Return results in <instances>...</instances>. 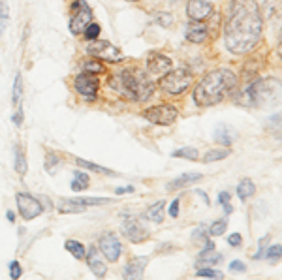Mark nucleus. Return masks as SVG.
<instances>
[{"label": "nucleus", "instance_id": "46", "mask_svg": "<svg viewBox=\"0 0 282 280\" xmlns=\"http://www.w3.org/2000/svg\"><path fill=\"white\" fill-rule=\"evenodd\" d=\"M265 245H267V237H265V239H262V243H260V252L254 254V260H260V258H263V254H265Z\"/></svg>", "mask_w": 282, "mask_h": 280}, {"label": "nucleus", "instance_id": "12", "mask_svg": "<svg viewBox=\"0 0 282 280\" xmlns=\"http://www.w3.org/2000/svg\"><path fill=\"white\" fill-rule=\"evenodd\" d=\"M123 233L126 235V239L132 243H143L149 237V232L143 228V224L138 218H126L123 222Z\"/></svg>", "mask_w": 282, "mask_h": 280}, {"label": "nucleus", "instance_id": "10", "mask_svg": "<svg viewBox=\"0 0 282 280\" xmlns=\"http://www.w3.org/2000/svg\"><path fill=\"white\" fill-rule=\"evenodd\" d=\"M98 250H100V254H103L105 260L115 263L121 258L123 246H121V241L115 233H103L100 237V243H98Z\"/></svg>", "mask_w": 282, "mask_h": 280}, {"label": "nucleus", "instance_id": "39", "mask_svg": "<svg viewBox=\"0 0 282 280\" xmlns=\"http://www.w3.org/2000/svg\"><path fill=\"white\" fill-rule=\"evenodd\" d=\"M8 25V4L0 0V30Z\"/></svg>", "mask_w": 282, "mask_h": 280}, {"label": "nucleus", "instance_id": "47", "mask_svg": "<svg viewBox=\"0 0 282 280\" xmlns=\"http://www.w3.org/2000/svg\"><path fill=\"white\" fill-rule=\"evenodd\" d=\"M12 121H14V124L17 126V128H21V124H23V109H21V105H19V111L15 113Z\"/></svg>", "mask_w": 282, "mask_h": 280}, {"label": "nucleus", "instance_id": "31", "mask_svg": "<svg viewBox=\"0 0 282 280\" xmlns=\"http://www.w3.org/2000/svg\"><path fill=\"white\" fill-rule=\"evenodd\" d=\"M230 154V150H209L205 154V158H203V162L205 164H211V162H218V160H224V158Z\"/></svg>", "mask_w": 282, "mask_h": 280}, {"label": "nucleus", "instance_id": "16", "mask_svg": "<svg viewBox=\"0 0 282 280\" xmlns=\"http://www.w3.org/2000/svg\"><path fill=\"white\" fill-rule=\"evenodd\" d=\"M186 38L192 43H201V41H205L209 38V28L201 21H190L188 28H186Z\"/></svg>", "mask_w": 282, "mask_h": 280}, {"label": "nucleus", "instance_id": "19", "mask_svg": "<svg viewBox=\"0 0 282 280\" xmlns=\"http://www.w3.org/2000/svg\"><path fill=\"white\" fill-rule=\"evenodd\" d=\"M57 209H59V212H62V214H77V212H83L87 207L81 205L79 201H77L76 198H66V199H61L59 203H57Z\"/></svg>", "mask_w": 282, "mask_h": 280}, {"label": "nucleus", "instance_id": "51", "mask_svg": "<svg viewBox=\"0 0 282 280\" xmlns=\"http://www.w3.org/2000/svg\"><path fill=\"white\" fill-rule=\"evenodd\" d=\"M172 2H173V0H172Z\"/></svg>", "mask_w": 282, "mask_h": 280}, {"label": "nucleus", "instance_id": "45", "mask_svg": "<svg viewBox=\"0 0 282 280\" xmlns=\"http://www.w3.org/2000/svg\"><path fill=\"white\" fill-rule=\"evenodd\" d=\"M170 216L172 218H177L179 216V199H173L170 203Z\"/></svg>", "mask_w": 282, "mask_h": 280}, {"label": "nucleus", "instance_id": "9", "mask_svg": "<svg viewBox=\"0 0 282 280\" xmlns=\"http://www.w3.org/2000/svg\"><path fill=\"white\" fill-rule=\"evenodd\" d=\"M15 201H17V209H19L23 220H34L36 216H40L43 212V205L40 203V199L27 194V192L15 194Z\"/></svg>", "mask_w": 282, "mask_h": 280}, {"label": "nucleus", "instance_id": "4", "mask_svg": "<svg viewBox=\"0 0 282 280\" xmlns=\"http://www.w3.org/2000/svg\"><path fill=\"white\" fill-rule=\"evenodd\" d=\"M160 89L167 94H183L190 85H192V72L188 68L170 70L160 77Z\"/></svg>", "mask_w": 282, "mask_h": 280}, {"label": "nucleus", "instance_id": "23", "mask_svg": "<svg viewBox=\"0 0 282 280\" xmlns=\"http://www.w3.org/2000/svg\"><path fill=\"white\" fill-rule=\"evenodd\" d=\"M164 209H165V201H156V203H152L147 212H145V216L151 220V222H164Z\"/></svg>", "mask_w": 282, "mask_h": 280}, {"label": "nucleus", "instance_id": "2", "mask_svg": "<svg viewBox=\"0 0 282 280\" xmlns=\"http://www.w3.org/2000/svg\"><path fill=\"white\" fill-rule=\"evenodd\" d=\"M237 87V75L228 68L213 70L196 85L194 90V100L198 105L209 107L214 103H220L226 100Z\"/></svg>", "mask_w": 282, "mask_h": 280}, {"label": "nucleus", "instance_id": "37", "mask_svg": "<svg viewBox=\"0 0 282 280\" xmlns=\"http://www.w3.org/2000/svg\"><path fill=\"white\" fill-rule=\"evenodd\" d=\"M218 203L224 205V211L226 212H234V207H232V196L228 192H220L218 194Z\"/></svg>", "mask_w": 282, "mask_h": 280}, {"label": "nucleus", "instance_id": "49", "mask_svg": "<svg viewBox=\"0 0 282 280\" xmlns=\"http://www.w3.org/2000/svg\"><path fill=\"white\" fill-rule=\"evenodd\" d=\"M8 220H10V222H15V212L14 211H8Z\"/></svg>", "mask_w": 282, "mask_h": 280}, {"label": "nucleus", "instance_id": "24", "mask_svg": "<svg viewBox=\"0 0 282 280\" xmlns=\"http://www.w3.org/2000/svg\"><path fill=\"white\" fill-rule=\"evenodd\" d=\"M90 185V177L85 173V171H76L74 173V179H72V190L74 192H83V190H87Z\"/></svg>", "mask_w": 282, "mask_h": 280}, {"label": "nucleus", "instance_id": "41", "mask_svg": "<svg viewBox=\"0 0 282 280\" xmlns=\"http://www.w3.org/2000/svg\"><path fill=\"white\" fill-rule=\"evenodd\" d=\"M192 241H194V243H198V241H201V243H205V241H207L205 228H203V226H200L198 230H194V233H192Z\"/></svg>", "mask_w": 282, "mask_h": 280}, {"label": "nucleus", "instance_id": "40", "mask_svg": "<svg viewBox=\"0 0 282 280\" xmlns=\"http://www.w3.org/2000/svg\"><path fill=\"white\" fill-rule=\"evenodd\" d=\"M21 274H23V269H21L19 261H12V263H10V276L14 280H17Z\"/></svg>", "mask_w": 282, "mask_h": 280}, {"label": "nucleus", "instance_id": "33", "mask_svg": "<svg viewBox=\"0 0 282 280\" xmlns=\"http://www.w3.org/2000/svg\"><path fill=\"white\" fill-rule=\"evenodd\" d=\"M100 30H102V28H100V25L92 21L89 27L83 30V36H85V40H89V41L98 40V36H100Z\"/></svg>", "mask_w": 282, "mask_h": 280}, {"label": "nucleus", "instance_id": "20", "mask_svg": "<svg viewBox=\"0 0 282 280\" xmlns=\"http://www.w3.org/2000/svg\"><path fill=\"white\" fill-rule=\"evenodd\" d=\"M222 260V256L216 252L214 246H205L198 256V265H216Z\"/></svg>", "mask_w": 282, "mask_h": 280}, {"label": "nucleus", "instance_id": "15", "mask_svg": "<svg viewBox=\"0 0 282 280\" xmlns=\"http://www.w3.org/2000/svg\"><path fill=\"white\" fill-rule=\"evenodd\" d=\"M85 258H87V263H89L90 271L94 273V276L103 278L105 273H107V265L102 261V258H100V250H98L96 246H90L89 250L85 252Z\"/></svg>", "mask_w": 282, "mask_h": 280}, {"label": "nucleus", "instance_id": "11", "mask_svg": "<svg viewBox=\"0 0 282 280\" xmlns=\"http://www.w3.org/2000/svg\"><path fill=\"white\" fill-rule=\"evenodd\" d=\"M74 87L81 96H85L89 102L96 100V92L100 83L94 77V74H89V72H83V74H77L76 79H74Z\"/></svg>", "mask_w": 282, "mask_h": 280}, {"label": "nucleus", "instance_id": "17", "mask_svg": "<svg viewBox=\"0 0 282 280\" xmlns=\"http://www.w3.org/2000/svg\"><path fill=\"white\" fill-rule=\"evenodd\" d=\"M145 265H147V258H132L128 265L124 269V278L128 280H139L143 278Z\"/></svg>", "mask_w": 282, "mask_h": 280}, {"label": "nucleus", "instance_id": "42", "mask_svg": "<svg viewBox=\"0 0 282 280\" xmlns=\"http://www.w3.org/2000/svg\"><path fill=\"white\" fill-rule=\"evenodd\" d=\"M230 271H232V273H245V271H247V265H245L243 261L235 260L230 263Z\"/></svg>", "mask_w": 282, "mask_h": 280}, {"label": "nucleus", "instance_id": "43", "mask_svg": "<svg viewBox=\"0 0 282 280\" xmlns=\"http://www.w3.org/2000/svg\"><path fill=\"white\" fill-rule=\"evenodd\" d=\"M156 21H158V25H162V27H170L173 23V17L170 14H156Z\"/></svg>", "mask_w": 282, "mask_h": 280}, {"label": "nucleus", "instance_id": "35", "mask_svg": "<svg viewBox=\"0 0 282 280\" xmlns=\"http://www.w3.org/2000/svg\"><path fill=\"white\" fill-rule=\"evenodd\" d=\"M85 72H89V74H102V72H105V68H103V64L102 62H98V61H89V62H85Z\"/></svg>", "mask_w": 282, "mask_h": 280}, {"label": "nucleus", "instance_id": "36", "mask_svg": "<svg viewBox=\"0 0 282 280\" xmlns=\"http://www.w3.org/2000/svg\"><path fill=\"white\" fill-rule=\"evenodd\" d=\"M280 250H282V246L280 245H275V246H269V250H267V260L269 263H276V261H280Z\"/></svg>", "mask_w": 282, "mask_h": 280}, {"label": "nucleus", "instance_id": "32", "mask_svg": "<svg viewBox=\"0 0 282 280\" xmlns=\"http://www.w3.org/2000/svg\"><path fill=\"white\" fill-rule=\"evenodd\" d=\"M76 199L85 207H96V205H105V203H111L109 198H76Z\"/></svg>", "mask_w": 282, "mask_h": 280}, {"label": "nucleus", "instance_id": "38", "mask_svg": "<svg viewBox=\"0 0 282 280\" xmlns=\"http://www.w3.org/2000/svg\"><path fill=\"white\" fill-rule=\"evenodd\" d=\"M198 276H209V278H222L224 274L220 271H216V269H198L196 271Z\"/></svg>", "mask_w": 282, "mask_h": 280}, {"label": "nucleus", "instance_id": "6", "mask_svg": "<svg viewBox=\"0 0 282 280\" xmlns=\"http://www.w3.org/2000/svg\"><path fill=\"white\" fill-rule=\"evenodd\" d=\"M247 94L254 103L262 105L263 100H275V96L278 94V81L276 79H260L258 83L248 87Z\"/></svg>", "mask_w": 282, "mask_h": 280}, {"label": "nucleus", "instance_id": "48", "mask_svg": "<svg viewBox=\"0 0 282 280\" xmlns=\"http://www.w3.org/2000/svg\"><path fill=\"white\" fill-rule=\"evenodd\" d=\"M134 190V186H121V188H117V194L121 196V194H132Z\"/></svg>", "mask_w": 282, "mask_h": 280}, {"label": "nucleus", "instance_id": "28", "mask_svg": "<svg viewBox=\"0 0 282 280\" xmlns=\"http://www.w3.org/2000/svg\"><path fill=\"white\" fill-rule=\"evenodd\" d=\"M173 156L175 158H185V160H192L196 162L198 158H200V150L194 149V147H185V149H177L173 152Z\"/></svg>", "mask_w": 282, "mask_h": 280}, {"label": "nucleus", "instance_id": "1", "mask_svg": "<svg viewBox=\"0 0 282 280\" xmlns=\"http://www.w3.org/2000/svg\"><path fill=\"white\" fill-rule=\"evenodd\" d=\"M263 17L256 0H232L224 23V41L230 53L247 55L260 43Z\"/></svg>", "mask_w": 282, "mask_h": 280}, {"label": "nucleus", "instance_id": "3", "mask_svg": "<svg viewBox=\"0 0 282 280\" xmlns=\"http://www.w3.org/2000/svg\"><path fill=\"white\" fill-rule=\"evenodd\" d=\"M121 81V92L124 96H128L136 102H145L149 100L154 90V81H152L149 74L139 68H128L121 72L115 77Z\"/></svg>", "mask_w": 282, "mask_h": 280}, {"label": "nucleus", "instance_id": "25", "mask_svg": "<svg viewBox=\"0 0 282 280\" xmlns=\"http://www.w3.org/2000/svg\"><path fill=\"white\" fill-rule=\"evenodd\" d=\"M256 194V185L250 181V179H243L239 186H237V196L241 201H247L248 198H252Z\"/></svg>", "mask_w": 282, "mask_h": 280}, {"label": "nucleus", "instance_id": "8", "mask_svg": "<svg viewBox=\"0 0 282 280\" xmlns=\"http://www.w3.org/2000/svg\"><path fill=\"white\" fill-rule=\"evenodd\" d=\"M143 117L152 124H158V126H170L177 121L179 117V111L175 109L173 105H167V103H162V105H154V107H149V109L143 111Z\"/></svg>", "mask_w": 282, "mask_h": 280}, {"label": "nucleus", "instance_id": "14", "mask_svg": "<svg viewBox=\"0 0 282 280\" xmlns=\"http://www.w3.org/2000/svg\"><path fill=\"white\" fill-rule=\"evenodd\" d=\"M147 70L152 75H164L172 70V59L162 55V53H151L147 59Z\"/></svg>", "mask_w": 282, "mask_h": 280}, {"label": "nucleus", "instance_id": "22", "mask_svg": "<svg viewBox=\"0 0 282 280\" xmlns=\"http://www.w3.org/2000/svg\"><path fill=\"white\" fill-rule=\"evenodd\" d=\"M76 164L79 165V167H83V170L92 171V173H100V175H109V177H119L115 171L107 170V167H102V165H98V164H92V162H89V160H83V158H76Z\"/></svg>", "mask_w": 282, "mask_h": 280}, {"label": "nucleus", "instance_id": "7", "mask_svg": "<svg viewBox=\"0 0 282 280\" xmlns=\"http://www.w3.org/2000/svg\"><path fill=\"white\" fill-rule=\"evenodd\" d=\"M87 53L94 59H102L107 62H121L124 61V55L121 53V49L115 47L113 43L105 40H92L87 45Z\"/></svg>", "mask_w": 282, "mask_h": 280}, {"label": "nucleus", "instance_id": "29", "mask_svg": "<svg viewBox=\"0 0 282 280\" xmlns=\"http://www.w3.org/2000/svg\"><path fill=\"white\" fill-rule=\"evenodd\" d=\"M61 165H62V158L57 152H47V156H45V171L55 173Z\"/></svg>", "mask_w": 282, "mask_h": 280}, {"label": "nucleus", "instance_id": "34", "mask_svg": "<svg viewBox=\"0 0 282 280\" xmlns=\"http://www.w3.org/2000/svg\"><path fill=\"white\" fill-rule=\"evenodd\" d=\"M21 98H23V77H21V74H17L14 81V103L15 105H21Z\"/></svg>", "mask_w": 282, "mask_h": 280}, {"label": "nucleus", "instance_id": "13", "mask_svg": "<svg viewBox=\"0 0 282 280\" xmlns=\"http://www.w3.org/2000/svg\"><path fill=\"white\" fill-rule=\"evenodd\" d=\"M186 14L192 21H203L213 14V4L209 0H188Z\"/></svg>", "mask_w": 282, "mask_h": 280}, {"label": "nucleus", "instance_id": "44", "mask_svg": "<svg viewBox=\"0 0 282 280\" xmlns=\"http://www.w3.org/2000/svg\"><path fill=\"white\" fill-rule=\"evenodd\" d=\"M241 241H243L241 233H232V235L228 237V245L230 246H239L241 245Z\"/></svg>", "mask_w": 282, "mask_h": 280}, {"label": "nucleus", "instance_id": "27", "mask_svg": "<svg viewBox=\"0 0 282 280\" xmlns=\"http://www.w3.org/2000/svg\"><path fill=\"white\" fill-rule=\"evenodd\" d=\"M15 171L19 173V175H27L28 171V164H27V158H25V152H23V149H15Z\"/></svg>", "mask_w": 282, "mask_h": 280}, {"label": "nucleus", "instance_id": "21", "mask_svg": "<svg viewBox=\"0 0 282 280\" xmlns=\"http://www.w3.org/2000/svg\"><path fill=\"white\" fill-rule=\"evenodd\" d=\"M214 141L216 143L224 145V147H230L234 143V134H232V128L228 124H218L216 130H214Z\"/></svg>", "mask_w": 282, "mask_h": 280}, {"label": "nucleus", "instance_id": "30", "mask_svg": "<svg viewBox=\"0 0 282 280\" xmlns=\"http://www.w3.org/2000/svg\"><path fill=\"white\" fill-rule=\"evenodd\" d=\"M226 228H228L226 220H214L213 224H211V228H209V235H211V237L224 235V233H226Z\"/></svg>", "mask_w": 282, "mask_h": 280}, {"label": "nucleus", "instance_id": "18", "mask_svg": "<svg viewBox=\"0 0 282 280\" xmlns=\"http://www.w3.org/2000/svg\"><path fill=\"white\" fill-rule=\"evenodd\" d=\"M201 173H185V175H181V177L173 179V181H170L167 185H165V190H183V188H186V186L194 185V183H198V181H201Z\"/></svg>", "mask_w": 282, "mask_h": 280}, {"label": "nucleus", "instance_id": "26", "mask_svg": "<svg viewBox=\"0 0 282 280\" xmlns=\"http://www.w3.org/2000/svg\"><path fill=\"white\" fill-rule=\"evenodd\" d=\"M64 246H66V250H68L76 260H83V258H85V252H87V250H85V246H83L79 241L68 239Z\"/></svg>", "mask_w": 282, "mask_h": 280}, {"label": "nucleus", "instance_id": "50", "mask_svg": "<svg viewBox=\"0 0 282 280\" xmlns=\"http://www.w3.org/2000/svg\"><path fill=\"white\" fill-rule=\"evenodd\" d=\"M128 2H138V0H128Z\"/></svg>", "mask_w": 282, "mask_h": 280}, {"label": "nucleus", "instance_id": "5", "mask_svg": "<svg viewBox=\"0 0 282 280\" xmlns=\"http://www.w3.org/2000/svg\"><path fill=\"white\" fill-rule=\"evenodd\" d=\"M72 19H70V32L74 36L83 34V30L92 23V10L85 0H74L72 4Z\"/></svg>", "mask_w": 282, "mask_h": 280}]
</instances>
